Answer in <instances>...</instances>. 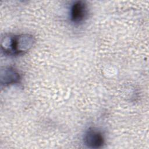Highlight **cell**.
Segmentation results:
<instances>
[{
	"label": "cell",
	"instance_id": "cell-1",
	"mask_svg": "<svg viewBox=\"0 0 149 149\" xmlns=\"http://www.w3.org/2000/svg\"><path fill=\"white\" fill-rule=\"evenodd\" d=\"M34 43V38L28 34L6 36L2 40L3 52L9 55H21L30 49Z\"/></svg>",
	"mask_w": 149,
	"mask_h": 149
},
{
	"label": "cell",
	"instance_id": "cell-2",
	"mask_svg": "<svg viewBox=\"0 0 149 149\" xmlns=\"http://www.w3.org/2000/svg\"><path fill=\"white\" fill-rule=\"evenodd\" d=\"M84 143L88 147L98 148L104 143V139L102 133L94 128L89 129L84 136Z\"/></svg>",
	"mask_w": 149,
	"mask_h": 149
},
{
	"label": "cell",
	"instance_id": "cell-3",
	"mask_svg": "<svg viewBox=\"0 0 149 149\" xmlns=\"http://www.w3.org/2000/svg\"><path fill=\"white\" fill-rule=\"evenodd\" d=\"M87 15V8L86 3L81 1L74 2L70 8V18L72 22L79 23L86 19Z\"/></svg>",
	"mask_w": 149,
	"mask_h": 149
},
{
	"label": "cell",
	"instance_id": "cell-4",
	"mask_svg": "<svg viewBox=\"0 0 149 149\" xmlns=\"http://www.w3.org/2000/svg\"><path fill=\"white\" fill-rule=\"evenodd\" d=\"M1 84L8 86L19 82L20 75L17 72L12 68H5L1 71Z\"/></svg>",
	"mask_w": 149,
	"mask_h": 149
}]
</instances>
